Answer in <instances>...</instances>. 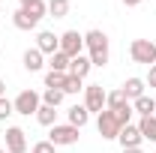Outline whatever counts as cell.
Wrapping results in <instances>:
<instances>
[{
	"mask_svg": "<svg viewBox=\"0 0 156 153\" xmlns=\"http://www.w3.org/2000/svg\"><path fill=\"white\" fill-rule=\"evenodd\" d=\"M12 24H15V30H24V33H30V30H36V18H30L24 9H15L12 12Z\"/></svg>",
	"mask_w": 156,
	"mask_h": 153,
	"instance_id": "obj_16",
	"label": "cell"
},
{
	"mask_svg": "<svg viewBox=\"0 0 156 153\" xmlns=\"http://www.w3.org/2000/svg\"><path fill=\"white\" fill-rule=\"evenodd\" d=\"M0 153H9V150H6V147H3V150H0Z\"/></svg>",
	"mask_w": 156,
	"mask_h": 153,
	"instance_id": "obj_32",
	"label": "cell"
},
{
	"mask_svg": "<svg viewBox=\"0 0 156 153\" xmlns=\"http://www.w3.org/2000/svg\"><path fill=\"white\" fill-rule=\"evenodd\" d=\"M6 93V81H3V78H0V96Z\"/></svg>",
	"mask_w": 156,
	"mask_h": 153,
	"instance_id": "obj_31",
	"label": "cell"
},
{
	"mask_svg": "<svg viewBox=\"0 0 156 153\" xmlns=\"http://www.w3.org/2000/svg\"><path fill=\"white\" fill-rule=\"evenodd\" d=\"M66 117H69V123H72L75 129H84V126H87V120H90V111H87L84 105H72V108L66 111Z\"/></svg>",
	"mask_w": 156,
	"mask_h": 153,
	"instance_id": "obj_17",
	"label": "cell"
},
{
	"mask_svg": "<svg viewBox=\"0 0 156 153\" xmlns=\"http://www.w3.org/2000/svg\"><path fill=\"white\" fill-rule=\"evenodd\" d=\"M48 69H54V72H69V57H66L63 51H54V54L48 57Z\"/></svg>",
	"mask_w": 156,
	"mask_h": 153,
	"instance_id": "obj_22",
	"label": "cell"
},
{
	"mask_svg": "<svg viewBox=\"0 0 156 153\" xmlns=\"http://www.w3.org/2000/svg\"><path fill=\"white\" fill-rule=\"evenodd\" d=\"M117 141L123 144V150L126 147H141V132H138V123H126L123 129H120V135H117Z\"/></svg>",
	"mask_w": 156,
	"mask_h": 153,
	"instance_id": "obj_10",
	"label": "cell"
},
{
	"mask_svg": "<svg viewBox=\"0 0 156 153\" xmlns=\"http://www.w3.org/2000/svg\"><path fill=\"white\" fill-rule=\"evenodd\" d=\"M15 114H24V117H30V114H36L39 111V105H42V96L36 93V90H21L18 96H15Z\"/></svg>",
	"mask_w": 156,
	"mask_h": 153,
	"instance_id": "obj_6",
	"label": "cell"
},
{
	"mask_svg": "<svg viewBox=\"0 0 156 153\" xmlns=\"http://www.w3.org/2000/svg\"><path fill=\"white\" fill-rule=\"evenodd\" d=\"M105 102H108V93L102 90V84H87V87H84V108H87L90 114L105 111Z\"/></svg>",
	"mask_w": 156,
	"mask_h": 153,
	"instance_id": "obj_5",
	"label": "cell"
},
{
	"mask_svg": "<svg viewBox=\"0 0 156 153\" xmlns=\"http://www.w3.org/2000/svg\"><path fill=\"white\" fill-rule=\"evenodd\" d=\"M84 48L93 66H105L111 60V48H108V36L102 30H87L84 33Z\"/></svg>",
	"mask_w": 156,
	"mask_h": 153,
	"instance_id": "obj_1",
	"label": "cell"
},
{
	"mask_svg": "<svg viewBox=\"0 0 156 153\" xmlns=\"http://www.w3.org/2000/svg\"><path fill=\"white\" fill-rule=\"evenodd\" d=\"M93 69V63H90V57L87 54H78V57H72L69 60V75H75V78H87V72Z\"/></svg>",
	"mask_w": 156,
	"mask_h": 153,
	"instance_id": "obj_13",
	"label": "cell"
},
{
	"mask_svg": "<svg viewBox=\"0 0 156 153\" xmlns=\"http://www.w3.org/2000/svg\"><path fill=\"white\" fill-rule=\"evenodd\" d=\"M60 51H63L69 60L78 57V54L84 51V33H78V30H66V33H60Z\"/></svg>",
	"mask_w": 156,
	"mask_h": 153,
	"instance_id": "obj_7",
	"label": "cell"
},
{
	"mask_svg": "<svg viewBox=\"0 0 156 153\" xmlns=\"http://www.w3.org/2000/svg\"><path fill=\"white\" fill-rule=\"evenodd\" d=\"M96 129H99V135H102L105 141H114L123 126H120V120H117L114 111H111V108H105V111H99V114H96Z\"/></svg>",
	"mask_w": 156,
	"mask_h": 153,
	"instance_id": "obj_4",
	"label": "cell"
},
{
	"mask_svg": "<svg viewBox=\"0 0 156 153\" xmlns=\"http://www.w3.org/2000/svg\"><path fill=\"white\" fill-rule=\"evenodd\" d=\"M30 153H57V147H54L51 141H36V144H33V150H30Z\"/></svg>",
	"mask_w": 156,
	"mask_h": 153,
	"instance_id": "obj_27",
	"label": "cell"
},
{
	"mask_svg": "<svg viewBox=\"0 0 156 153\" xmlns=\"http://www.w3.org/2000/svg\"><path fill=\"white\" fill-rule=\"evenodd\" d=\"M0 54H3V51H0Z\"/></svg>",
	"mask_w": 156,
	"mask_h": 153,
	"instance_id": "obj_33",
	"label": "cell"
},
{
	"mask_svg": "<svg viewBox=\"0 0 156 153\" xmlns=\"http://www.w3.org/2000/svg\"><path fill=\"white\" fill-rule=\"evenodd\" d=\"M63 99H66V93H63V90H57V87H45V93H42V105H51V108H57Z\"/></svg>",
	"mask_w": 156,
	"mask_h": 153,
	"instance_id": "obj_21",
	"label": "cell"
},
{
	"mask_svg": "<svg viewBox=\"0 0 156 153\" xmlns=\"http://www.w3.org/2000/svg\"><path fill=\"white\" fill-rule=\"evenodd\" d=\"M144 84H150V90H156V66H150V72L144 78Z\"/></svg>",
	"mask_w": 156,
	"mask_h": 153,
	"instance_id": "obj_28",
	"label": "cell"
},
{
	"mask_svg": "<svg viewBox=\"0 0 156 153\" xmlns=\"http://www.w3.org/2000/svg\"><path fill=\"white\" fill-rule=\"evenodd\" d=\"M126 105H132V102L126 99V93H123L120 87L108 93V102H105V108H111V111H117V108H126Z\"/></svg>",
	"mask_w": 156,
	"mask_h": 153,
	"instance_id": "obj_20",
	"label": "cell"
},
{
	"mask_svg": "<svg viewBox=\"0 0 156 153\" xmlns=\"http://www.w3.org/2000/svg\"><path fill=\"white\" fill-rule=\"evenodd\" d=\"M138 132L144 141H156V114L153 117H141L138 120Z\"/></svg>",
	"mask_w": 156,
	"mask_h": 153,
	"instance_id": "obj_18",
	"label": "cell"
},
{
	"mask_svg": "<svg viewBox=\"0 0 156 153\" xmlns=\"http://www.w3.org/2000/svg\"><path fill=\"white\" fill-rule=\"evenodd\" d=\"M6 150L9 153H27V132L21 126H9L6 129Z\"/></svg>",
	"mask_w": 156,
	"mask_h": 153,
	"instance_id": "obj_8",
	"label": "cell"
},
{
	"mask_svg": "<svg viewBox=\"0 0 156 153\" xmlns=\"http://www.w3.org/2000/svg\"><path fill=\"white\" fill-rule=\"evenodd\" d=\"M66 75H69V72H54V69H48V72H45V87H57V90H63Z\"/></svg>",
	"mask_w": 156,
	"mask_h": 153,
	"instance_id": "obj_24",
	"label": "cell"
},
{
	"mask_svg": "<svg viewBox=\"0 0 156 153\" xmlns=\"http://www.w3.org/2000/svg\"><path fill=\"white\" fill-rule=\"evenodd\" d=\"M9 114H15V105H12L6 96H0V120H6Z\"/></svg>",
	"mask_w": 156,
	"mask_h": 153,
	"instance_id": "obj_26",
	"label": "cell"
},
{
	"mask_svg": "<svg viewBox=\"0 0 156 153\" xmlns=\"http://www.w3.org/2000/svg\"><path fill=\"white\" fill-rule=\"evenodd\" d=\"M42 66H45V54L39 51L36 45L27 48V51H24V69H27V72H39Z\"/></svg>",
	"mask_w": 156,
	"mask_h": 153,
	"instance_id": "obj_14",
	"label": "cell"
},
{
	"mask_svg": "<svg viewBox=\"0 0 156 153\" xmlns=\"http://www.w3.org/2000/svg\"><path fill=\"white\" fill-rule=\"evenodd\" d=\"M129 57L135 63H144V66H156V42L153 39H132Z\"/></svg>",
	"mask_w": 156,
	"mask_h": 153,
	"instance_id": "obj_2",
	"label": "cell"
},
{
	"mask_svg": "<svg viewBox=\"0 0 156 153\" xmlns=\"http://www.w3.org/2000/svg\"><path fill=\"white\" fill-rule=\"evenodd\" d=\"M138 3H144V0H123V6H138Z\"/></svg>",
	"mask_w": 156,
	"mask_h": 153,
	"instance_id": "obj_29",
	"label": "cell"
},
{
	"mask_svg": "<svg viewBox=\"0 0 156 153\" xmlns=\"http://www.w3.org/2000/svg\"><path fill=\"white\" fill-rule=\"evenodd\" d=\"M123 153H144V150H141V147H126Z\"/></svg>",
	"mask_w": 156,
	"mask_h": 153,
	"instance_id": "obj_30",
	"label": "cell"
},
{
	"mask_svg": "<svg viewBox=\"0 0 156 153\" xmlns=\"http://www.w3.org/2000/svg\"><path fill=\"white\" fill-rule=\"evenodd\" d=\"M21 6L18 9H24V12H27V15H30V18H45V12H48V3H45V0H18Z\"/></svg>",
	"mask_w": 156,
	"mask_h": 153,
	"instance_id": "obj_15",
	"label": "cell"
},
{
	"mask_svg": "<svg viewBox=\"0 0 156 153\" xmlns=\"http://www.w3.org/2000/svg\"><path fill=\"white\" fill-rule=\"evenodd\" d=\"M36 120L42 123V126H57V111L51 108V105H39V111H36Z\"/></svg>",
	"mask_w": 156,
	"mask_h": 153,
	"instance_id": "obj_19",
	"label": "cell"
},
{
	"mask_svg": "<svg viewBox=\"0 0 156 153\" xmlns=\"http://www.w3.org/2000/svg\"><path fill=\"white\" fill-rule=\"evenodd\" d=\"M36 48L42 51V54H54V51H60V36H54L51 30H39L36 33Z\"/></svg>",
	"mask_w": 156,
	"mask_h": 153,
	"instance_id": "obj_9",
	"label": "cell"
},
{
	"mask_svg": "<svg viewBox=\"0 0 156 153\" xmlns=\"http://www.w3.org/2000/svg\"><path fill=\"white\" fill-rule=\"evenodd\" d=\"M132 111L141 117H153L156 114V99L150 93H144V96H138V99H132Z\"/></svg>",
	"mask_w": 156,
	"mask_h": 153,
	"instance_id": "obj_12",
	"label": "cell"
},
{
	"mask_svg": "<svg viewBox=\"0 0 156 153\" xmlns=\"http://www.w3.org/2000/svg\"><path fill=\"white\" fill-rule=\"evenodd\" d=\"M48 15L51 18H66L69 15V0H48Z\"/></svg>",
	"mask_w": 156,
	"mask_h": 153,
	"instance_id": "obj_23",
	"label": "cell"
},
{
	"mask_svg": "<svg viewBox=\"0 0 156 153\" xmlns=\"http://www.w3.org/2000/svg\"><path fill=\"white\" fill-rule=\"evenodd\" d=\"M84 87H81V78H75V75H66V81H63V93L66 96H72V93H81Z\"/></svg>",
	"mask_w": 156,
	"mask_h": 153,
	"instance_id": "obj_25",
	"label": "cell"
},
{
	"mask_svg": "<svg viewBox=\"0 0 156 153\" xmlns=\"http://www.w3.org/2000/svg\"><path fill=\"white\" fill-rule=\"evenodd\" d=\"M78 138H81V129H75L72 123H57V126H51V132H48V141H51L54 147L78 144Z\"/></svg>",
	"mask_w": 156,
	"mask_h": 153,
	"instance_id": "obj_3",
	"label": "cell"
},
{
	"mask_svg": "<svg viewBox=\"0 0 156 153\" xmlns=\"http://www.w3.org/2000/svg\"><path fill=\"white\" fill-rule=\"evenodd\" d=\"M120 90H123V93H126V99H129V102H132V99H138V96H144L147 93V84H144V78H126V81H123V87H120Z\"/></svg>",
	"mask_w": 156,
	"mask_h": 153,
	"instance_id": "obj_11",
	"label": "cell"
}]
</instances>
